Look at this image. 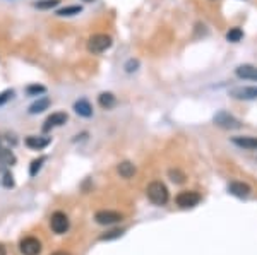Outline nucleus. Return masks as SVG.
Here are the masks:
<instances>
[{
  "label": "nucleus",
  "instance_id": "nucleus-9",
  "mask_svg": "<svg viewBox=\"0 0 257 255\" xmlns=\"http://www.w3.org/2000/svg\"><path fill=\"white\" fill-rule=\"evenodd\" d=\"M230 96L237 100H256L257 98V86H244V88H233Z\"/></svg>",
  "mask_w": 257,
  "mask_h": 255
},
{
  "label": "nucleus",
  "instance_id": "nucleus-24",
  "mask_svg": "<svg viewBox=\"0 0 257 255\" xmlns=\"http://www.w3.org/2000/svg\"><path fill=\"white\" fill-rule=\"evenodd\" d=\"M45 91H47V89H45L43 86H38V84H33V86H28V88H26V93H28L29 96L43 95Z\"/></svg>",
  "mask_w": 257,
  "mask_h": 255
},
{
  "label": "nucleus",
  "instance_id": "nucleus-29",
  "mask_svg": "<svg viewBox=\"0 0 257 255\" xmlns=\"http://www.w3.org/2000/svg\"><path fill=\"white\" fill-rule=\"evenodd\" d=\"M0 255H7V252H5V247H3V245H0Z\"/></svg>",
  "mask_w": 257,
  "mask_h": 255
},
{
  "label": "nucleus",
  "instance_id": "nucleus-6",
  "mask_svg": "<svg viewBox=\"0 0 257 255\" xmlns=\"http://www.w3.org/2000/svg\"><path fill=\"white\" fill-rule=\"evenodd\" d=\"M214 123L223 127V129H238V127H240V122H238L233 115H230L228 111H219V113H216Z\"/></svg>",
  "mask_w": 257,
  "mask_h": 255
},
{
  "label": "nucleus",
  "instance_id": "nucleus-3",
  "mask_svg": "<svg viewBox=\"0 0 257 255\" xmlns=\"http://www.w3.org/2000/svg\"><path fill=\"white\" fill-rule=\"evenodd\" d=\"M50 226H51V230H53V233L64 235L70 226L69 217H67L65 212H60V211L53 212L51 217H50Z\"/></svg>",
  "mask_w": 257,
  "mask_h": 255
},
{
  "label": "nucleus",
  "instance_id": "nucleus-18",
  "mask_svg": "<svg viewBox=\"0 0 257 255\" xmlns=\"http://www.w3.org/2000/svg\"><path fill=\"white\" fill-rule=\"evenodd\" d=\"M98 103L102 108H105V110H110V108L115 106V103H117V100H115V96L111 95V93H102L98 98Z\"/></svg>",
  "mask_w": 257,
  "mask_h": 255
},
{
  "label": "nucleus",
  "instance_id": "nucleus-25",
  "mask_svg": "<svg viewBox=\"0 0 257 255\" xmlns=\"http://www.w3.org/2000/svg\"><path fill=\"white\" fill-rule=\"evenodd\" d=\"M12 96H14V91H12V89H5V91L0 93V106H2V104H5L7 101L12 98Z\"/></svg>",
  "mask_w": 257,
  "mask_h": 255
},
{
  "label": "nucleus",
  "instance_id": "nucleus-27",
  "mask_svg": "<svg viewBox=\"0 0 257 255\" xmlns=\"http://www.w3.org/2000/svg\"><path fill=\"white\" fill-rule=\"evenodd\" d=\"M122 233H124V231L113 230V231H110V233H106V235H102V236H100V240H113V238H118V236H122Z\"/></svg>",
  "mask_w": 257,
  "mask_h": 255
},
{
  "label": "nucleus",
  "instance_id": "nucleus-7",
  "mask_svg": "<svg viewBox=\"0 0 257 255\" xmlns=\"http://www.w3.org/2000/svg\"><path fill=\"white\" fill-rule=\"evenodd\" d=\"M69 120L65 111H57V113H51L50 117L45 120V125H43V132H50L51 129L55 127H62L64 123Z\"/></svg>",
  "mask_w": 257,
  "mask_h": 255
},
{
  "label": "nucleus",
  "instance_id": "nucleus-8",
  "mask_svg": "<svg viewBox=\"0 0 257 255\" xmlns=\"http://www.w3.org/2000/svg\"><path fill=\"white\" fill-rule=\"evenodd\" d=\"M95 219H96V223L98 224L106 226V224H113V223L122 221L124 219V216H122L120 212H115V211H100V212H96Z\"/></svg>",
  "mask_w": 257,
  "mask_h": 255
},
{
  "label": "nucleus",
  "instance_id": "nucleus-19",
  "mask_svg": "<svg viewBox=\"0 0 257 255\" xmlns=\"http://www.w3.org/2000/svg\"><path fill=\"white\" fill-rule=\"evenodd\" d=\"M81 10H83V7H81V5H67V7H64V9H58L57 10V16H60V17L76 16V14H79Z\"/></svg>",
  "mask_w": 257,
  "mask_h": 255
},
{
  "label": "nucleus",
  "instance_id": "nucleus-16",
  "mask_svg": "<svg viewBox=\"0 0 257 255\" xmlns=\"http://www.w3.org/2000/svg\"><path fill=\"white\" fill-rule=\"evenodd\" d=\"M117 171L122 178H132L136 175V166H134L130 161H122L117 166Z\"/></svg>",
  "mask_w": 257,
  "mask_h": 255
},
{
  "label": "nucleus",
  "instance_id": "nucleus-11",
  "mask_svg": "<svg viewBox=\"0 0 257 255\" xmlns=\"http://www.w3.org/2000/svg\"><path fill=\"white\" fill-rule=\"evenodd\" d=\"M51 142L50 137H38V136H29L26 137L24 144L28 146L29 149H36V151H40V149L47 148L48 144Z\"/></svg>",
  "mask_w": 257,
  "mask_h": 255
},
{
  "label": "nucleus",
  "instance_id": "nucleus-4",
  "mask_svg": "<svg viewBox=\"0 0 257 255\" xmlns=\"http://www.w3.org/2000/svg\"><path fill=\"white\" fill-rule=\"evenodd\" d=\"M201 202V196L194 190H184L177 196V205L182 209H191L196 207L197 204Z\"/></svg>",
  "mask_w": 257,
  "mask_h": 255
},
{
  "label": "nucleus",
  "instance_id": "nucleus-12",
  "mask_svg": "<svg viewBox=\"0 0 257 255\" xmlns=\"http://www.w3.org/2000/svg\"><path fill=\"white\" fill-rule=\"evenodd\" d=\"M237 77L245 79V81H257V67L254 65H240L235 70Z\"/></svg>",
  "mask_w": 257,
  "mask_h": 255
},
{
  "label": "nucleus",
  "instance_id": "nucleus-17",
  "mask_svg": "<svg viewBox=\"0 0 257 255\" xmlns=\"http://www.w3.org/2000/svg\"><path fill=\"white\" fill-rule=\"evenodd\" d=\"M50 106V98H47V96H43V98L36 100L35 103L29 106V113L31 115H36V113H42L47 108Z\"/></svg>",
  "mask_w": 257,
  "mask_h": 255
},
{
  "label": "nucleus",
  "instance_id": "nucleus-23",
  "mask_svg": "<svg viewBox=\"0 0 257 255\" xmlns=\"http://www.w3.org/2000/svg\"><path fill=\"white\" fill-rule=\"evenodd\" d=\"M168 175H170V180L173 183H184L185 182V175L182 173L180 170H170Z\"/></svg>",
  "mask_w": 257,
  "mask_h": 255
},
{
  "label": "nucleus",
  "instance_id": "nucleus-20",
  "mask_svg": "<svg viewBox=\"0 0 257 255\" xmlns=\"http://www.w3.org/2000/svg\"><path fill=\"white\" fill-rule=\"evenodd\" d=\"M242 38H244V31H242L240 28H232L226 33V40L232 41V43H237V41H240Z\"/></svg>",
  "mask_w": 257,
  "mask_h": 255
},
{
  "label": "nucleus",
  "instance_id": "nucleus-1",
  "mask_svg": "<svg viewBox=\"0 0 257 255\" xmlns=\"http://www.w3.org/2000/svg\"><path fill=\"white\" fill-rule=\"evenodd\" d=\"M146 194H148V199L156 205H165L168 202V189L165 187V183L161 182H151L146 189Z\"/></svg>",
  "mask_w": 257,
  "mask_h": 255
},
{
  "label": "nucleus",
  "instance_id": "nucleus-31",
  "mask_svg": "<svg viewBox=\"0 0 257 255\" xmlns=\"http://www.w3.org/2000/svg\"><path fill=\"white\" fill-rule=\"evenodd\" d=\"M86 2H93V0H86Z\"/></svg>",
  "mask_w": 257,
  "mask_h": 255
},
{
  "label": "nucleus",
  "instance_id": "nucleus-32",
  "mask_svg": "<svg viewBox=\"0 0 257 255\" xmlns=\"http://www.w3.org/2000/svg\"><path fill=\"white\" fill-rule=\"evenodd\" d=\"M0 142H2V139H0Z\"/></svg>",
  "mask_w": 257,
  "mask_h": 255
},
{
  "label": "nucleus",
  "instance_id": "nucleus-10",
  "mask_svg": "<svg viewBox=\"0 0 257 255\" xmlns=\"http://www.w3.org/2000/svg\"><path fill=\"white\" fill-rule=\"evenodd\" d=\"M228 190H230L232 196L240 197V199H245V197L251 196V187H249L247 183H244V182H232L230 183V187H228Z\"/></svg>",
  "mask_w": 257,
  "mask_h": 255
},
{
  "label": "nucleus",
  "instance_id": "nucleus-14",
  "mask_svg": "<svg viewBox=\"0 0 257 255\" xmlns=\"http://www.w3.org/2000/svg\"><path fill=\"white\" fill-rule=\"evenodd\" d=\"M232 142L242 149H249V151H256L257 149V137H233Z\"/></svg>",
  "mask_w": 257,
  "mask_h": 255
},
{
  "label": "nucleus",
  "instance_id": "nucleus-22",
  "mask_svg": "<svg viewBox=\"0 0 257 255\" xmlns=\"http://www.w3.org/2000/svg\"><path fill=\"white\" fill-rule=\"evenodd\" d=\"M60 3V0H42V2H36V7L42 10H47V9H53Z\"/></svg>",
  "mask_w": 257,
  "mask_h": 255
},
{
  "label": "nucleus",
  "instance_id": "nucleus-26",
  "mask_svg": "<svg viewBox=\"0 0 257 255\" xmlns=\"http://www.w3.org/2000/svg\"><path fill=\"white\" fill-rule=\"evenodd\" d=\"M3 187H5V189H12L14 187V177L9 173V171L3 173Z\"/></svg>",
  "mask_w": 257,
  "mask_h": 255
},
{
  "label": "nucleus",
  "instance_id": "nucleus-30",
  "mask_svg": "<svg viewBox=\"0 0 257 255\" xmlns=\"http://www.w3.org/2000/svg\"><path fill=\"white\" fill-rule=\"evenodd\" d=\"M51 255H70V254H67V252H55V254H51Z\"/></svg>",
  "mask_w": 257,
  "mask_h": 255
},
{
  "label": "nucleus",
  "instance_id": "nucleus-2",
  "mask_svg": "<svg viewBox=\"0 0 257 255\" xmlns=\"http://www.w3.org/2000/svg\"><path fill=\"white\" fill-rule=\"evenodd\" d=\"M111 38L108 35H93L88 41V50L91 53H103L111 47Z\"/></svg>",
  "mask_w": 257,
  "mask_h": 255
},
{
  "label": "nucleus",
  "instance_id": "nucleus-5",
  "mask_svg": "<svg viewBox=\"0 0 257 255\" xmlns=\"http://www.w3.org/2000/svg\"><path fill=\"white\" fill-rule=\"evenodd\" d=\"M19 250L22 255H40L42 252V242L35 236H28V238L21 240Z\"/></svg>",
  "mask_w": 257,
  "mask_h": 255
},
{
  "label": "nucleus",
  "instance_id": "nucleus-15",
  "mask_svg": "<svg viewBox=\"0 0 257 255\" xmlns=\"http://www.w3.org/2000/svg\"><path fill=\"white\" fill-rule=\"evenodd\" d=\"M74 110L79 117H84V118H89L93 115V106L89 104L88 100H79L74 103Z\"/></svg>",
  "mask_w": 257,
  "mask_h": 255
},
{
  "label": "nucleus",
  "instance_id": "nucleus-28",
  "mask_svg": "<svg viewBox=\"0 0 257 255\" xmlns=\"http://www.w3.org/2000/svg\"><path fill=\"white\" fill-rule=\"evenodd\" d=\"M137 67H139V62L134 58H130L129 62L125 63V70H127V72H134V70H137Z\"/></svg>",
  "mask_w": 257,
  "mask_h": 255
},
{
  "label": "nucleus",
  "instance_id": "nucleus-13",
  "mask_svg": "<svg viewBox=\"0 0 257 255\" xmlns=\"http://www.w3.org/2000/svg\"><path fill=\"white\" fill-rule=\"evenodd\" d=\"M14 163H16V156L12 154V151H9V149H0V171L5 173L7 168L12 166Z\"/></svg>",
  "mask_w": 257,
  "mask_h": 255
},
{
  "label": "nucleus",
  "instance_id": "nucleus-21",
  "mask_svg": "<svg viewBox=\"0 0 257 255\" xmlns=\"http://www.w3.org/2000/svg\"><path fill=\"white\" fill-rule=\"evenodd\" d=\"M45 161H47V157H45V156H42V157H38V159L33 161L31 166H29V175H31V177H36V175H38V171L42 170Z\"/></svg>",
  "mask_w": 257,
  "mask_h": 255
}]
</instances>
